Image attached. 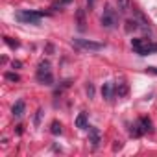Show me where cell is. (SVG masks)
Instances as JSON below:
<instances>
[{"label":"cell","instance_id":"obj_20","mask_svg":"<svg viewBox=\"0 0 157 157\" xmlns=\"http://www.w3.org/2000/svg\"><path fill=\"white\" fill-rule=\"evenodd\" d=\"M72 2V0H59V2H57V6L61 8V6H65V4H70Z\"/></svg>","mask_w":157,"mask_h":157},{"label":"cell","instance_id":"obj_15","mask_svg":"<svg viewBox=\"0 0 157 157\" xmlns=\"http://www.w3.org/2000/svg\"><path fill=\"white\" fill-rule=\"evenodd\" d=\"M50 131H52V135H61V124L59 122H52V126H50Z\"/></svg>","mask_w":157,"mask_h":157},{"label":"cell","instance_id":"obj_4","mask_svg":"<svg viewBox=\"0 0 157 157\" xmlns=\"http://www.w3.org/2000/svg\"><path fill=\"white\" fill-rule=\"evenodd\" d=\"M43 15L44 13H39V11H17L15 19L19 22H22V24H39Z\"/></svg>","mask_w":157,"mask_h":157},{"label":"cell","instance_id":"obj_7","mask_svg":"<svg viewBox=\"0 0 157 157\" xmlns=\"http://www.w3.org/2000/svg\"><path fill=\"white\" fill-rule=\"evenodd\" d=\"M89 140L93 142V146H94V148H98V146H100L102 133H100V129H98V128H94V126H89Z\"/></svg>","mask_w":157,"mask_h":157},{"label":"cell","instance_id":"obj_6","mask_svg":"<svg viewBox=\"0 0 157 157\" xmlns=\"http://www.w3.org/2000/svg\"><path fill=\"white\" fill-rule=\"evenodd\" d=\"M72 43H74V46H78V48H83V50H93V52H98V50H104V48H105V44H104V43L91 41V39H74Z\"/></svg>","mask_w":157,"mask_h":157},{"label":"cell","instance_id":"obj_11","mask_svg":"<svg viewBox=\"0 0 157 157\" xmlns=\"http://www.w3.org/2000/svg\"><path fill=\"white\" fill-rule=\"evenodd\" d=\"M76 128H80V129L89 128V124H87V115H85V113H80V115L76 117Z\"/></svg>","mask_w":157,"mask_h":157},{"label":"cell","instance_id":"obj_10","mask_svg":"<svg viewBox=\"0 0 157 157\" xmlns=\"http://www.w3.org/2000/svg\"><path fill=\"white\" fill-rule=\"evenodd\" d=\"M128 93H129V87H128V83H126V82H118V83L115 85V94H117L118 98L126 96Z\"/></svg>","mask_w":157,"mask_h":157},{"label":"cell","instance_id":"obj_17","mask_svg":"<svg viewBox=\"0 0 157 157\" xmlns=\"http://www.w3.org/2000/svg\"><path fill=\"white\" fill-rule=\"evenodd\" d=\"M4 41H6L8 46H11V48H19V41H13V39H10V37H4Z\"/></svg>","mask_w":157,"mask_h":157},{"label":"cell","instance_id":"obj_12","mask_svg":"<svg viewBox=\"0 0 157 157\" xmlns=\"http://www.w3.org/2000/svg\"><path fill=\"white\" fill-rule=\"evenodd\" d=\"M117 2H118V10L122 13H128L131 10V0H117Z\"/></svg>","mask_w":157,"mask_h":157},{"label":"cell","instance_id":"obj_3","mask_svg":"<svg viewBox=\"0 0 157 157\" xmlns=\"http://www.w3.org/2000/svg\"><path fill=\"white\" fill-rule=\"evenodd\" d=\"M100 22H102V26H104V28L111 30V28H115V26L118 24V13H117L109 4H105V10H104V13H102Z\"/></svg>","mask_w":157,"mask_h":157},{"label":"cell","instance_id":"obj_13","mask_svg":"<svg viewBox=\"0 0 157 157\" xmlns=\"http://www.w3.org/2000/svg\"><path fill=\"white\" fill-rule=\"evenodd\" d=\"M76 17H78V28L83 30V28H85V13H83V10L78 11V13H76Z\"/></svg>","mask_w":157,"mask_h":157},{"label":"cell","instance_id":"obj_22","mask_svg":"<svg viewBox=\"0 0 157 157\" xmlns=\"http://www.w3.org/2000/svg\"><path fill=\"white\" fill-rule=\"evenodd\" d=\"M87 4H89V8H93L94 6V0H87Z\"/></svg>","mask_w":157,"mask_h":157},{"label":"cell","instance_id":"obj_18","mask_svg":"<svg viewBox=\"0 0 157 157\" xmlns=\"http://www.w3.org/2000/svg\"><path fill=\"white\" fill-rule=\"evenodd\" d=\"M41 117H43V109H37V113H35V126H39Z\"/></svg>","mask_w":157,"mask_h":157},{"label":"cell","instance_id":"obj_21","mask_svg":"<svg viewBox=\"0 0 157 157\" xmlns=\"http://www.w3.org/2000/svg\"><path fill=\"white\" fill-rule=\"evenodd\" d=\"M148 70L153 72V74H157V67H148Z\"/></svg>","mask_w":157,"mask_h":157},{"label":"cell","instance_id":"obj_16","mask_svg":"<svg viewBox=\"0 0 157 157\" xmlns=\"http://www.w3.org/2000/svg\"><path fill=\"white\" fill-rule=\"evenodd\" d=\"M6 80H8V82H19L21 76L15 74V72H6Z\"/></svg>","mask_w":157,"mask_h":157},{"label":"cell","instance_id":"obj_5","mask_svg":"<svg viewBox=\"0 0 157 157\" xmlns=\"http://www.w3.org/2000/svg\"><path fill=\"white\" fill-rule=\"evenodd\" d=\"M150 131H151V120L148 117H140L131 128V135L133 137H142L144 133H150Z\"/></svg>","mask_w":157,"mask_h":157},{"label":"cell","instance_id":"obj_2","mask_svg":"<svg viewBox=\"0 0 157 157\" xmlns=\"http://www.w3.org/2000/svg\"><path fill=\"white\" fill-rule=\"evenodd\" d=\"M35 78H37V82L43 83V85H54V76H52V68H50L48 61H41L39 63Z\"/></svg>","mask_w":157,"mask_h":157},{"label":"cell","instance_id":"obj_1","mask_svg":"<svg viewBox=\"0 0 157 157\" xmlns=\"http://www.w3.org/2000/svg\"><path fill=\"white\" fill-rule=\"evenodd\" d=\"M131 48L139 56H150L157 52V43H151L148 39H131Z\"/></svg>","mask_w":157,"mask_h":157},{"label":"cell","instance_id":"obj_14","mask_svg":"<svg viewBox=\"0 0 157 157\" xmlns=\"http://www.w3.org/2000/svg\"><path fill=\"white\" fill-rule=\"evenodd\" d=\"M137 28H140L137 21H128V22H126V32H128V33H129V32H135Z\"/></svg>","mask_w":157,"mask_h":157},{"label":"cell","instance_id":"obj_19","mask_svg":"<svg viewBox=\"0 0 157 157\" xmlns=\"http://www.w3.org/2000/svg\"><path fill=\"white\" fill-rule=\"evenodd\" d=\"M87 94H89V98H93V96H94V87H93V85H89V87H87Z\"/></svg>","mask_w":157,"mask_h":157},{"label":"cell","instance_id":"obj_9","mask_svg":"<svg viewBox=\"0 0 157 157\" xmlns=\"http://www.w3.org/2000/svg\"><path fill=\"white\" fill-rule=\"evenodd\" d=\"M102 96H104L105 100H111V98L115 96V85H113L111 82L104 83V87H102Z\"/></svg>","mask_w":157,"mask_h":157},{"label":"cell","instance_id":"obj_8","mask_svg":"<svg viewBox=\"0 0 157 157\" xmlns=\"http://www.w3.org/2000/svg\"><path fill=\"white\" fill-rule=\"evenodd\" d=\"M24 111H26V104H24V100L15 102V105H13V109H11L13 117H15V118H21V117L24 115Z\"/></svg>","mask_w":157,"mask_h":157}]
</instances>
